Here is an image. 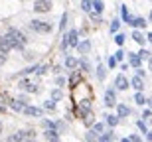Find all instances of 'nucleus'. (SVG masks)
I'll return each mask as SVG.
<instances>
[{"mask_svg": "<svg viewBox=\"0 0 152 142\" xmlns=\"http://www.w3.org/2000/svg\"><path fill=\"white\" fill-rule=\"evenodd\" d=\"M4 38L8 40V44H10L12 50H24V47L28 46V38H26L18 28H10L4 34Z\"/></svg>", "mask_w": 152, "mask_h": 142, "instance_id": "obj_1", "label": "nucleus"}, {"mask_svg": "<svg viewBox=\"0 0 152 142\" xmlns=\"http://www.w3.org/2000/svg\"><path fill=\"white\" fill-rule=\"evenodd\" d=\"M30 30L36 34H50L51 32V24L45 20H32L30 22Z\"/></svg>", "mask_w": 152, "mask_h": 142, "instance_id": "obj_2", "label": "nucleus"}, {"mask_svg": "<svg viewBox=\"0 0 152 142\" xmlns=\"http://www.w3.org/2000/svg\"><path fill=\"white\" fill-rule=\"evenodd\" d=\"M28 138H32V130H18L14 134H10L6 142H26Z\"/></svg>", "mask_w": 152, "mask_h": 142, "instance_id": "obj_3", "label": "nucleus"}, {"mask_svg": "<svg viewBox=\"0 0 152 142\" xmlns=\"http://www.w3.org/2000/svg\"><path fill=\"white\" fill-rule=\"evenodd\" d=\"M51 10V2L50 0H34V12L38 14H45Z\"/></svg>", "mask_w": 152, "mask_h": 142, "instance_id": "obj_4", "label": "nucleus"}, {"mask_svg": "<svg viewBox=\"0 0 152 142\" xmlns=\"http://www.w3.org/2000/svg\"><path fill=\"white\" fill-rule=\"evenodd\" d=\"M18 87H20V89H24V91H28V93H38V91H39L38 83H34V81H28V79H22L20 83H18Z\"/></svg>", "mask_w": 152, "mask_h": 142, "instance_id": "obj_5", "label": "nucleus"}, {"mask_svg": "<svg viewBox=\"0 0 152 142\" xmlns=\"http://www.w3.org/2000/svg\"><path fill=\"white\" fill-rule=\"evenodd\" d=\"M115 89H118V91H126V89H129V79H126L123 73L117 75V79H115Z\"/></svg>", "mask_w": 152, "mask_h": 142, "instance_id": "obj_6", "label": "nucleus"}, {"mask_svg": "<svg viewBox=\"0 0 152 142\" xmlns=\"http://www.w3.org/2000/svg\"><path fill=\"white\" fill-rule=\"evenodd\" d=\"M105 105L107 107H115L117 105V93H115V89H107L105 91Z\"/></svg>", "mask_w": 152, "mask_h": 142, "instance_id": "obj_7", "label": "nucleus"}, {"mask_svg": "<svg viewBox=\"0 0 152 142\" xmlns=\"http://www.w3.org/2000/svg\"><path fill=\"white\" fill-rule=\"evenodd\" d=\"M115 107H117V117H118V119H126V117L130 114L129 105H124V103H117Z\"/></svg>", "mask_w": 152, "mask_h": 142, "instance_id": "obj_8", "label": "nucleus"}, {"mask_svg": "<svg viewBox=\"0 0 152 142\" xmlns=\"http://www.w3.org/2000/svg\"><path fill=\"white\" fill-rule=\"evenodd\" d=\"M24 114H28V117H42V109L39 107H32V105H26L22 109Z\"/></svg>", "mask_w": 152, "mask_h": 142, "instance_id": "obj_9", "label": "nucleus"}, {"mask_svg": "<svg viewBox=\"0 0 152 142\" xmlns=\"http://www.w3.org/2000/svg\"><path fill=\"white\" fill-rule=\"evenodd\" d=\"M79 44V32L77 30H69V34H67V46L69 47H75Z\"/></svg>", "mask_w": 152, "mask_h": 142, "instance_id": "obj_10", "label": "nucleus"}, {"mask_svg": "<svg viewBox=\"0 0 152 142\" xmlns=\"http://www.w3.org/2000/svg\"><path fill=\"white\" fill-rule=\"evenodd\" d=\"M129 85L132 87V89H136V91H142V89H144V79L138 77V75H134V77L129 81Z\"/></svg>", "mask_w": 152, "mask_h": 142, "instance_id": "obj_11", "label": "nucleus"}, {"mask_svg": "<svg viewBox=\"0 0 152 142\" xmlns=\"http://www.w3.org/2000/svg\"><path fill=\"white\" fill-rule=\"evenodd\" d=\"M75 47L79 50V53H81V55H85V53H89V51H91V42L89 40H83V42H79Z\"/></svg>", "mask_w": 152, "mask_h": 142, "instance_id": "obj_12", "label": "nucleus"}, {"mask_svg": "<svg viewBox=\"0 0 152 142\" xmlns=\"http://www.w3.org/2000/svg\"><path fill=\"white\" fill-rule=\"evenodd\" d=\"M129 24L132 28H146V20H144V18H130Z\"/></svg>", "mask_w": 152, "mask_h": 142, "instance_id": "obj_13", "label": "nucleus"}, {"mask_svg": "<svg viewBox=\"0 0 152 142\" xmlns=\"http://www.w3.org/2000/svg\"><path fill=\"white\" fill-rule=\"evenodd\" d=\"M118 120H121V119H118L117 114H105V122H107L111 128H115V126L118 125Z\"/></svg>", "mask_w": 152, "mask_h": 142, "instance_id": "obj_14", "label": "nucleus"}, {"mask_svg": "<svg viewBox=\"0 0 152 142\" xmlns=\"http://www.w3.org/2000/svg\"><path fill=\"white\" fill-rule=\"evenodd\" d=\"M91 132L101 136L103 132H105V125H103V122H93V125H91Z\"/></svg>", "mask_w": 152, "mask_h": 142, "instance_id": "obj_15", "label": "nucleus"}, {"mask_svg": "<svg viewBox=\"0 0 152 142\" xmlns=\"http://www.w3.org/2000/svg\"><path fill=\"white\" fill-rule=\"evenodd\" d=\"M99 142H115V132H103L101 136H99Z\"/></svg>", "mask_w": 152, "mask_h": 142, "instance_id": "obj_16", "label": "nucleus"}, {"mask_svg": "<svg viewBox=\"0 0 152 142\" xmlns=\"http://www.w3.org/2000/svg\"><path fill=\"white\" fill-rule=\"evenodd\" d=\"M140 57L136 55V53H129V63L130 65H132V67H140Z\"/></svg>", "mask_w": 152, "mask_h": 142, "instance_id": "obj_17", "label": "nucleus"}, {"mask_svg": "<svg viewBox=\"0 0 152 142\" xmlns=\"http://www.w3.org/2000/svg\"><path fill=\"white\" fill-rule=\"evenodd\" d=\"M10 107L14 109V111H16V113H22V109L26 107V103H24L22 99H20V101H18V99H16V101H12V103H10Z\"/></svg>", "mask_w": 152, "mask_h": 142, "instance_id": "obj_18", "label": "nucleus"}, {"mask_svg": "<svg viewBox=\"0 0 152 142\" xmlns=\"http://www.w3.org/2000/svg\"><path fill=\"white\" fill-rule=\"evenodd\" d=\"M132 40H134L136 44L144 46V34H142V32H138V30H134V32H132Z\"/></svg>", "mask_w": 152, "mask_h": 142, "instance_id": "obj_19", "label": "nucleus"}, {"mask_svg": "<svg viewBox=\"0 0 152 142\" xmlns=\"http://www.w3.org/2000/svg\"><path fill=\"white\" fill-rule=\"evenodd\" d=\"M103 8H105L103 0H93V10H91V12H95V14H101Z\"/></svg>", "mask_w": 152, "mask_h": 142, "instance_id": "obj_20", "label": "nucleus"}, {"mask_svg": "<svg viewBox=\"0 0 152 142\" xmlns=\"http://www.w3.org/2000/svg\"><path fill=\"white\" fill-rule=\"evenodd\" d=\"M81 10L89 14V12L93 10V0H81Z\"/></svg>", "mask_w": 152, "mask_h": 142, "instance_id": "obj_21", "label": "nucleus"}, {"mask_svg": "<svg viewBox=\"0 0 152 142\" xmlns=\"http://www.w3.org/2000/svg\"><path fill=\"white\" fill-rule=\"evenodd\" d=\"M65 67H67V69H75V67H77V59L71 57V55H67V57H65Z\"/></svg>", "mask_w": 152, "mask_h": 142, "instance_id": "obj_22", "label": "nucleus"}, {"mask_svg": "<svg viewBox=\"0 0 152 142\" xmlns=\"http://www.w3.org/2000/svg\"><path fill=\"white\" fill-rule=\"evenodd\" d=\"M121 18H123V22H129V20H130V18H132V16H130V14H129V8H126V6H121Z\"/></svg>", "mask_w": 152, "mask_h": 142, "instance_id": "obj_23", "label": "nucleus"}, {"mask_svg": "<svg viewBox=\"0 0 152 142\" xmlns=\"http://www.w3.org/2000/svg\"><path fill=\"white\" fill-rule=\"evenodd\" d=\"M134 101L138 103V105H146L148 103V99L144 95H142V91H136V95H134Z\"/></svg>", "mask_w": 152, "mask_h": 142, "instance_id": "obj_24", "label": "nucleus"}, {"mask_svg": "<svg viewBox=\"0 0 152 142\" xmlns=\"http://www.w3.org/2000/svg\"><path fill=\"white\" fill-rule=\"evenodd\" d=\"M105 75H107V69H105L101 63H99V65H97V79L103 81V79H105Z\"/></svg>", "mask_w": 152, "mask_h": 142, "instance_id": "obj_25", "label": "nucleus"}, {"mask_svg": "<svg viewBox=\"0 0 152 142\" xmlns=\"http://www.w3.org/2000/svg\"><path fill=\"white\" fill-rule=\"evenodd\" d=\"M118 28H121V20H117V18H115L113 22H111V26H109V30H111V34H117Z\"/></svg>", "mask_w": 152, "mask_h": 142, "instance_id": "obj_26", "label": "nucleus"}, {"mask_svg": "<svg viewBox=\"0 0 152 142\" xmlns=\"http://www.w3.org/2000/svg\"><path fill=\"white\" fill-rule=\"evenodd\" d=\"M77 65H79V67H81V69H83V71H89V69H91L89 61H87L85 57H81V59H77Z\"/></svg>", "mask_w": 152, "mask_h": 142, "instance_id": "obj_27", "label": "nucleus"}, {"mask_svg": "<svg viewBox=\"0 0 152 142\" xmlns=\"http://www.w3.org/2000/svg\"><path fill=\"white\" fill-rule=\"evenodd\" d=\"M0 50H4L6 53H8V51L12 50V47H10V44H8V40H6L4 36H2V38H0Z\"/></svg>", "mask_w": 152, "mask_h": 142, "instance_id": "obj_28", "label": "nucleus"}, {"mask_svg": "<svg viewBox=\"0 0 152 142\" xmlns=\"http://www.w3.org/2000/svg\"><path fill=\"white\" fill-rule=\"evenodd\" d=\"M44 109L45 111H56V101H53V99H48V101L44 103Z\"/></svg>", "mask_w": 152, "mask_h": 142, "instance_id": "obj_29", "label": "nucleus"}, {"mask_svg": "<svg viewBox=\"0 0 152 142\" xmlns=\"http://www.w3.org/2000/svg\"><path fill=\"white\" fill-rule=\"evenodd\" d=\"M44 126L45 128H61V125H56V122H53V120H48V119H44Z\"/></svg>", "mask_w": 152, "mask_h": 142, "instance_id": "obj_30", "label": "nucleus"}, {"mask_svg": "<svg viewBox=\"0 0 152 142\" xmlns=\"http://www.w3.org/2000/svg\"><path fill=\"white\" fill-rule=\"evenodd\" d=\"M51 99H53V101H61V99H63V93L59 91V89H53V91H51Z\"/></svg>", "mask_w": 152, "mask_h": 142, "instance_id": "obj_31", "label": "nucleus"}, {"mask_svg": "<svg viewBox=\"0 0 152 142\" xmlns=\"http://www.w3.org/2000/svg\"><path fill=\"white\" fill-rule=\"evenodd\" d=\"M136 55L140 57V59H150V50H144V47H142V50L138 51Z\"/></svg>", "mask_w": 152, "mask_h": 142, "instance_id": "obj_32", "label": "nucleus"}, {"mask_svg": "<svg viewBox=\"0 0 152 142\" xmlns=\"http://www.w3.org/2000/svg\"><path fill=\"white\" fill-rule=\"evenodd\" d=\"M124 40H126V38H124V34H117V36H115V44H117L118 47L124 44Z\"/></svg>", "mask_w": 152, "mask_h": 142, "instance_id": "obj_33", "label": "nucleus"}, {"mask_svg": "<svg viewBox=\"0 0 152 142\" xmlns=\"http://www.w3.org/2000/svg\"><path fill=\"white\" fill-rule=\"evenodd\" d=\"M113 57L117 59V61H123V59H124V51H123V50H117V51L113 53Z\"/></svg>", "mask_w": 152, "mask_h": 142, "instance_id": "obj_34", "label": "nucleus"}, {"mask_svg": "<svg viewBox=\"0 0 152 142\" xmlns=\"http://www.w3.org/2000/svg\"><path fill=\"white\" fill-rule=\"evenodd\" d=\"M85 138H87V142H99V136H95V134H93L91 130L85 134Z\"/></svg>", "mask_w": 152, "mask_h": 142, "instance_id": "obj_35", "label": "nucleus"}, {"mask_svg": "<svg viewBox=\"0 0 152 142\" xmlns=\"http://www.w3.org/2000/svg\"><path fill=\"white\" fill-rule=\"evenodd\" d=\"M136 126H138V128H140L144 134L148 132V126H146V122H144V120H136Z\"/></svg>", "mask_w": 152, "mask_h": 142, "instance_id": "obj_36", "label": "nucleus"}, {"mask_svg": "<svg viewBox=\"0 0 152 142\" xmlns=\"http://www.w3.org/2000/svg\"><path fill=\"white\" fill-rule=\"evenodd\" d=\"M65 24H67V12H63V14H61V24H59V30H61V32L65 30Z\"/></svg>", "mask_w": 152, "mask_h": 142, "instance_id": "obj_37", "label": "nucleus"}, {"mask_svg": "<svg viewBox=\"0 0 152 142\" xmlns=\"http://www.w3.org/2000/svg\"><path fill=\"white\" fill-rule=\"evenodd\" d=\"M48 71H50V67H48V65H38V71H36V73H38V75H45Z\"/></svg>", "mask_w": 152, "mask_h": 142, "instance_id": "obj_38", "label": "nucleus"}, {"mask_svg": "<svg viewBox=\"0 0 152 142\" xmlns=\"http://www.w3.org/2000/svg\"><path fill=\"white\" fill-rule=\"evenodd\" d=\"M79 81H81V73H79V71H77V73H75L73 77H71V87H75V85H77V83H79Z\"/></svg>", "mask_w": 152, "mask_h": 142, "instance_id": "obj_39", "label": "nucleus"}, {"mask_svg": "<svg viewBox=\"0 0 152 142\" xmlns=\"http://www.w3.org/2000/svg\"><path fill=\"white\" fill-rule=\"evenodd\" d=\"M150 117H152V111H150V109H144V113H142V119H144V120H150Z\"/></svg>", "mask_w": 152, "mask_h": 142, "instance_id": "obj_40", "label": "nucleus"}, {"mask_svg": "<svg viewBox=\"0 0 152 142\" xmlns=\"http://www.w3.org/2000/svg\"><path fill=\"white\" fill-rule=\"evenodd\" d=\"M6 55H8V53H6L4 50H0V65H4V63H6Z\"/></svg>", "mask_w": 152, "mask_h": 142, "instance_id": "obj_41", "label": "nucleus"}, {"mask_svg": "<svg viewBox=\"0 0 152 142\" xmlns=\"http://www.w3.org/2000/svg\"><path fill=\"white\" fill-rule=\"evenodd\" d=\"M117 59H115V57L113 55H111V57H109V67H111V69H115V67H117Z\"/></svg>", "mask_w": 152, "mask_h": 142, "instance_id": "obj_42", "label": "nucleus"}, {"mask_svg": "<svg viewBox=\"0 0 152 142\" xmlns=\"http://www.w3.org/2000/svg\"><path fill=\"white\" fill-rule=\"evenodd\" d=\"M67 47H69V46H67V36H63V38H61V50L65 51Z\"/></svg>", "mask_w": 152, "mask_h": 142, "instance_id": "obj_43", "label": "nucleus"}, {"mask_svg": "<svg viewBox=\"0 0 152 142\" xmlns=\"http://www.w3.org/2000/svg\"><path fill=\"white\" fill-rule=\"evenodd\" d=\"M136 75H138V77H142V79L146 77V73H144V69H140V67H136Z\"/></svg>", "mask_w": 152, "mask_h": 142, "instance_id": "obj_44", "label": "nucleus"}, {"mask_svg": "<svg viewBox=\"0 0 152 142\" xmlns=\"http://www.w3.org/2000/svg\"><path fill=\"white\" fill-rule=\"evenodd\" d=\"M24 59H34V53H32V51H26V53H24Z\"/></svg>", "mask_w": 152, "mask_h": 142, "instance_id": "obj_45", "label": "nucleus"}, {"mask_svg": "<svg viewBox=\"0 0 152 142\" xmlns=\"http://www.w3.org/2000/svg\"><path fill=\"white\" fill-rule=\"evenodd\" d=\"M130 142H140V136H138V134H132V136H130Z\"/></svg>", "mask_w": 152, "mask_h": 142, "instance_id": "obj_46", "label": "nucleus"}, {"mask_svg": "<svg viewBox=\"0 0 152 142\" xmlns=\"http://www.w3.org/2000/svg\"><path fill=\"white\" fill-rule=\"evenodd\" d=\"M48 142H61V140H59V136H51V138H48Z\"/></svg>", "mask_w": 152, "mask_h": 142, "instance_id": "obj_47", "label": "nucleus"}, {"mask_svg": "<svg viewBox=\"0 0 152 142\" xmlns=\"http://www.w3.org/2000/svg\"><path fill=\"white\" fill-rule=\"evenodd\" d=\"M121 142H130V138L126 136V138H123V140H121Z\"/></svg>", "mask_w": 152, "mask_h": 142, "instance_id": "obj_48", "label": "nucleus"}, {"mask_svg": "<svg viewBox=\"0 0 152 142\" xmlns=\"http://www.w3.org/2000/svg\"><path fill=\"white\" fill-rule=\"evenodd\" d=\"M26 142H36V140H32V138H28V140H26Z\"/></svg>", "mask_w": 152, "mask_h": 142, "instance_id": "obj_49", "label": "nucleus"}, {"mask_svg": "<svg viewBox=\"0 0 152 142\" xmlns=\"http://www.w3.org/2000/svg\"><path fill=\"white\" fill-rule=\"evenodd\" d=\"M0 132H2V122H0Z\"/></svg>", "mask_w": 152, "mask_h": 142, "instance_id": "obj_50", "label": "nucleus"}]
</instances>
